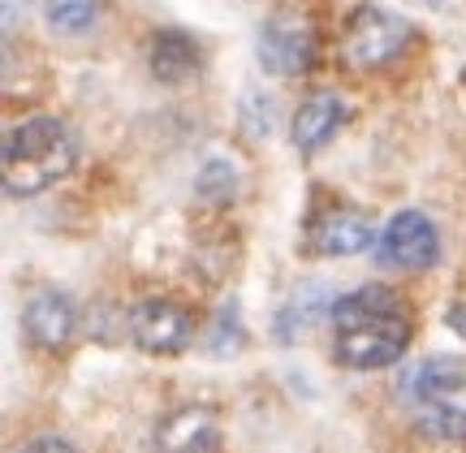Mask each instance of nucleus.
Returning a JSON list of instances; mask_svg holds the SVG:
<instances>
[{"mask_svg":"<svg viewBox=\"0 0 466 453\" xmlns=\"http://www.w3.org/2000/svg\"><path fill=\"white\" fill-rule=\"evenodd\" d=\"M410 39V22L389 14L380 5H354L341 26V56L354 69H384L393 56H401Z\"/></svg>","mask_w":466,"mask_h":453,"instance_id":"39448f33","label":"nucleus"},{"mask_svg":"<svg viewBox=\"0 0 466 453\" xmlns=\"http://www.w3.org/2000/svg\"><path fill=\"white\" fill-rule=\"evenodd\" d=\"M341 121H346V100L333 96V91H316V96L302 100V108L294 113L289 138H294L299 151H319L337 130H341Z\"/></svg>","mask_w":466,"mask_h":453,"instance_id":"9b49d317","label":"nucleus"},{"mask_svg":"<svg viewBox=\"0 0 466 453\" xmlns=\"http://www.w3.org/2000/svg\"><path fill=\"white\" fill-rule=\"evenodd\" d=\"M104 0H44V17L56 35H83L96 26Z\"/></svg>","mask_w":466,"mask_h":453,"instance_id":"4468645a","label":"nucleus"},{"mask_svg":"<svg viewBox=\"0 0 466 453\" xmlns=\"http://www.w3.org/2000/svg\"><path fill=\"white\" fill-rule=\"evenodd\" d=\"M337 298L333 289L324 286V281H307V286L294 289V298L281 307V316H277V333H281V341H294V337L302 333V328H311L324 311H333Z\"/></svg>","mask_w":466,"mask_h":453,"instance_id":"ddd939ff","label":"nucleus"},{"mask_svg":"<svg viewBox=\"0 0 466 453\" xmlns=\"http://www.w3.org/2000/svg\"><path fill=\"white\" fill-rule=\"evenodd\" d=\"M242 126H247L250 138H268L272 135V100L259 96V91H250L247 100H242Z\"/></svg>","mask_w":466,"mask_h":453,"instance_id":"f3484780","label":"nucleus"},{"mask_svg":"<svg viewBox=\"0 0 466 453\" xmlns=\"http://www.w3.org/2000/svg\"><path fill=\"white\" fill-rule=\"evenodd\" d=\"M22 453H74V449H69V445H66L61 437H35Z\"/></svg>","mask_w":466,"mask_h":453,"instance_id":"a211bd4d","label":"nucleus"},{"mask_svg":"<svg viewBox=\"0 0 466 453\" xmlns=\"http://www.w3.org/2000/svg\"><path fill=\"white\" fill-rule=\"evenodd\" d=\"M441 255V234L423 212H398L376 237V259L384 268L398 272H423Z\"/></svg>","mask_w":466,"mask_h":453,"instance_id":"423d86ee","label":"nucleus"},{"mask_svg":"<svg viewBox=\"0 0 466 453\" xmlns=\"http://www.w3.org/2000/svg\"><path fill=\"white\" fill-rule=\"evenodd\" d=\"M410 410L423 437L466 440V363L453 354L423 358L410 371Z\"/></svg>","mask_w":466,"mask_h":453,"instance_id":"7ed1b4c3","label":"nucleus"},{"mask_svg":"<svg viewBox=\"0 0 466 453\" xmlns=\"http://www.w3.org/2000/svg\"><path fill=\"white\" fill-rule=\"evenodd\" d=\"M22 328L39 350H66L74 328H78V311L61 289H39L22 307Z\"/></svg>","mask_w":466,"mask_h":453,"instance_id":"9d476101","label":"nucleus"},{"mask_svg":"<svg viewBox=\"0 0 466 453\" xmlns=\"http://www.w3.org/2000/svg\"><path fill=\"white\" fill-rule=\"evenodd\" d=\"M195 319L173 298H138L130 307V337L147 354H182L190 346Z\"/></svg>","mask_w":466,"mask_h":453,"instance_id":"6e6552de","label":"nucleus"},{"mask_svg":"<svg viewBox=\"0 0 466 453\" xmlns=\"http://www.w3.org/2000/svg\"><path fill=\"white\" fill-rule=\"evenodd\" d=\"M371 242V220L346 199H319L307 216V247L316 255H359Z\"/></svg>","mask_w":466,"mask_h":453,"instance_id":"0eeeda50","label":"nucleus"},{"mask_svg":"<svg viewBox=\"0 0 466 453\" xmlns=\"http://www.w3.org/2000/svg\"><path fill=\"white\" fill-rule=\"evenodd\" d=\"M147 65H151V74H156L160 83L177 86V83H186V78L199 69V44H195L186 31H177V26H165V31L151 35Z\"/></svg>","mask_w":466,"mask_h":453,"instance_id":"f8f14e48","label":"nucleus"},{"mask_svg":"<svg viewBox=\"0 0 466 453\" xmlns=\"http://www.w3.org/2000/svg\"><path fill=\"white\" fill-rule=\"evenodd\" d=\"M450 328H453V333H458V337H466V298H462V302H458V307H453V311H450Z\"/></svg>","mask_w":466,"mask_h":453,"instance_id":"6ab92c4d","label":"nucleus"},{"mask_svg":"<svg viewBox=\"0 0 466 453\" xmlns=\"http://www.w3.org/2000/svg\"><path fill=\"white\" fill-rule=\"evenodd\" d=\"M220 419L208 406H177L151 432V453H217Z\"/></svg>","mask_w":466,"mask_h":453,"instance_id":"1a4fd4ad","label":"nucleus"},{"mask_svg":"<svg viewBox=\"0 0 466 453\" xmlns=\"http://www.w3.org/2000/svg\"><path fill=\"white\" fill-rule=\"evenodd\" d=\"M78 160V138L61 117H26L5 130L0 147V177L5 190L26 199L66 177Z\"/></svg>","mask_w":466,"mask_h":453,"instance_id":"f03ea898","label":"nucleus"},{"mask_svg":"<svg viewBox=\"0 0 466 453\" xmlns=\"http://www.w3.org/2000/svg\"><path fill=\"white\" fill-rule=\"evenodd\" d=\"M242 346V319H238V302H225L220 307L217 324H212V350L217 354H229Z\"/></svg>","mask_w":466,"mask_h":453,"instance_id":"dca6fc26","label":"nucleus"},{"mask_svg":"<svg viewBox=\"0 0 466 453\" xmlns=\"http://www.w3.org/2000/svg\"><path fill=\"white\" fill-rule=\"evenodd\" d=\"M329 316H333V354L354 371L389 367L410 346V311L384 286L350 289Z\"/></svg>","mask_w":466,"mask_h":453,"instance_id":"f257e3e1","label":"nucleus"},{"mask_svg":"<svg viewBox=\"0 0 466 453\" xmlns=\"http://www.w3.org/2000/svg\"><path fill=\"white\" fill-rule=\"evenodd\" d=\"M195 190H199V199H208V203H229L233 195H238V168H233V160L208 156L203 168L195 173Z\"/></svg>","mask_w":466,"mask_h":453,"instance_id":"2eb2a0df","label":"nucleus"},{"mask_svg":"<svg viewBox=\"0 0 466 453\" xmlns=\"http://www.w3.org/2000/svg\"><path fill=\"white\" fill-rule=\"evenodd\" d=\"M255 52H259V65L277 78H299L316 65V22L302 14L299 5H277L272 14L264 17L259 26V39H255Z\"/></svg>","mask_w":466,"mask_h":453,"instance_id":"20e7f679","label":"nucleus"}]
</instances>
